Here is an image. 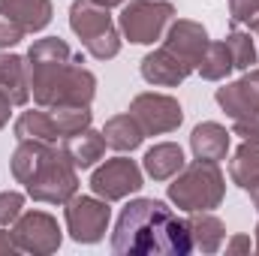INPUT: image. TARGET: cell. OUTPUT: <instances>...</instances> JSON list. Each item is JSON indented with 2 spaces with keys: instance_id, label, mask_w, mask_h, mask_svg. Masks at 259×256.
I'll return each mask as SVG.
<instances>
[{
  "instance_id": "484cf974",
  "label": "cell",
  "mask_w": 259,
  "mask_h": 256,
  "mask_svg": "<svg viewBox=\"0 0 259 256\" xmlns=\"http://www.w3.org/2000/svg\"><path fill=\"white\" fill-rule=\"evenodd\" d=\"M229 18L232 24H247L259 33V0H229Z\"/></svg>"
},
{
  "instance_id": "d4e9b609",
  "label": "cell",
  "mask_w": 259,
  "mask_h": 256,
  "mask_svg": "<svg viewBox=\"0 0 259 256\" xmlns=\"http://www.w3.org/2000/svg\"><path fill=\"white\" fill-rule=\"evenodd\" d=\"M223 42H226V49H229V58H232V66H235V69H250V66L256 64V46H253L250 33L232 30V33H226Z\"/></svg>"
},
{
  "instance_id": "ba28073f",
  "label": "cell",
  "mask_w": 259,
  "mask_h": 256,
  "mask_svg": "<svg viewBox=\"0 0 259 256\" xmlns=\"http://www.w3.org/2000/svg\"><path fill=\"white\" fill-rule=\"evenodd\" d=\"M130 115L139 121V127L145 130V136L172 133V130L181 127V121H184L181 103L175 97H169V94H154V91H145V94L133 97Z\"/></svg>"
},
{
  "instance_id": "8992f818",
  "label": "cell",
  "mask_w": 259,
  "mask_h": 256,
  "mask_svg": "<svg viewBox=\"0 0 259 256\" xmlns=\"http://www.w3.org/2000/svg\"><path fill=\"white\" fill-rule=\"evenodd\" d=\"M175 18V6L169 0H127L118 15V30L133 46H151L166 36Z\"/></svg>"
},
{
  "instance_id": "836d02e7",
  "label": "cell",
  "mask_w": 259,
  "mask_h": 256,
  "mask_svg": "<svg viewBox=\"0 0 259 256\" xmlns=\"http://www.w3.org/2000/svg\"><path fill=\"white\" fill-rule=\"evenodd\" d=\"M97 3H103V6H109V9H112V6H124L127 0H97Z\"/></svg>"
},
{
  "instance_id": "277c9868",
  "label": "cell",
  "mask_w": 259,
  "mask_h": 256,
  "mask_svg": "<svg viewBox=\"0 0 259 256\" xmlns=\"http://www.w3.org/2000/svg\"><path fill=\"white\" fill-rule=\"evenodd\" d=\"M226 196V178L217 163L211 160H196L184 163V169L172 178L169 184V202L178 205L181 211H211L223 202Z\"/></svg>"
},
{
  "instance_id": "e0dca14e",
  "label": "cell",
  "mask_w": 259,
  "mask_h": 256,
  "mask_svg": "<svg viewBox=\"0 0 259 256\" xmlns=\"http://www.w3.org/2000/svg\"><path fill=\"white\" fill-rule=\"evenodd\" d=\"M61 148H64V154L69 157V163L75 169H91L106 154V136L88 127V130H81V133H75V136H69V139H64Z\"/></svg>"
},
{
  "instance_id": "ac0fdd59",
  "label": "cell",
  "mask_w": 259,
  "mask_h": 256,
  "mask_svg": "<svg viewBox=\"0 0 259 256\" xmlns=\"http://www.w3.org/2000/svg\"><path fill=\"white\" fill-rule=\"evenodd\" d=\"M187 229H190L193 250L199 253H217L226 241V223L211 211H193V217L187 220Z\"/></svg>"
},
{
  "instance_id": "e575fe53",
  "label": "cell",
  "mask_w": 259,
  "mask_h": 256,
  "mask_svg": "<svg viewBox=\"0 0 259 256\" xmlns=\"http://www.w3.org/2000/svg\"><path fill=\"white\" fill-rule=\"evenodd\" d=\"M253 250L259 253V223H256V241H253Z\"/></svg>"
},
{
  "instance_id": "5bb4252c",
  "label": "cell",
  "mask_w": 259,
  "mask_h": 256,
  "mask_svg": "<svg viewBox=\"0 0 259 256\" xmlns=\"http://www.w3.org/2000/svg\"><path fill=\"white\" fill-rule=\"evenodd\" d=\"M0 12L6 18H12L24 33L46 30L55 15L52 0H0Z\"/></svg>"
},
{
  "instance_id": "4fadbf2b",
  "label": "cell",
  "mask_w": 259,
  "mask_h": 256,
  "mask_svg": "<svg viewBox=\"0 0 259 256\" xmlns=\"http://www.w3.org/2000/svg\"><path fill=\"white\" fill-rule=\"evenodd\" d=\"M190 75V69L181 64L172 52H166L163 46L148 52L142 58V78L148 84H157V88H178L184 78Z\"/></svg>"
},
{
  "instance_id": "4316f807",
  "label": "cell",
  "mask_w": 259,
  "mask_h": 256,
  "mask_svg": "<svg viewBox=\"0 0 259 256\" xmlns=\"http://www.w3.org/2000/svg\"><path fill=\"white\" fill-rule=\"evenodd\" d=\"M24 211V196L18 190H3L0 193V226H12Z\"/></svg>"
},
{
  "instance_id": "f546056e",
  "label": "cell",
  "mask_w": 259,
  "mask_h": 256,
  "mask_svg": "<svg viewBox=\"0 0 259 256\" xmlns=\"http://www.w3.org/2000/svg\"><path fill=\"white\" fill-rule=\"evenodd\" d=\"M250 238L247 235H232L229 241H226V253L229 256H241V253H250Z\"/></svg>"
},
{
  "instance_id": "1f68e13d",
  "label": "cell",
  "mask_w": 259,
  "mask_h": 256,
  "mask_svg": "<svg viewBox=\"0 0 259 256\" xmlns=\"http://www.w3.org/2000/svg\"><path fill=\"white\" fill-rule=\"evenodd\" d=\"M9 112H12V100L0 91V130L6 127V121H9Z\"/></svg>"
},
{
  "instance_id": "2e32d148",
  "label": "cell",
  "mask_w": 259,
  "mask_h": 256,
  "mask_svg": "<svg viewBox=\"0 0 259 256\" xmlns=\"http://www.w3.org/2000/svg\"><path fill=\"white\" fill-rule=\"evenodd\" d=\"M184 163H187V160H184L181 145H175V142H160V145H154V148L145 151L142 169H145V175L154 178V181H169V178H175V175L184 169Z\"/></svg>"
},
{
  "instance_id": "83f0119b",
  "label": "cell",
  "mask_w": 259,
  "mask_h": 256,
  "mask_svg": "<svg viewBox=\"0 0 259 256\" xmlns=\"http://www.w3.org/2000/svg\"><path fill=\"white\" fill-rule=\"evenodd\" d=\"M24 39V30L12 21V18H6L3 12H0V49H12V46H18Z\"/></svg>"
},
{
  "instance_id": "f1b7e54d",
  "label": "cell",
  "mask_w": 259,
  "mask_h": 256,
  "mask_svg": "<svg viewBox=\"0 0 259 256\" xmlns=\"http://www.w3.org/2000/svg\"><path fill=\"white\" fill-rule=\"evenodd\" d=\"M232 136H241L244 142H259V118H253V121H232Z\"/></svg>"
},
{
  "instance_id": "9a60e30c",
  "label": "cell",
  "mask_w": 259,
  "mask_h": 256,
  "mask_svg": "<svg viewBox=\"0 0 259 256\" xmlns=\"http://www.w3.org/2000/svg\"><path fill=\"white\" fill-rule=\"evenodd\" d=\"M229 139H232V133L226 127H220L217 121H202V124L193 127V133H190L193 157L196 160H211V163L226 160V154H229Z\"/></svg>"
},
{
  "instance_id": "3957f363",
  "label": "cell",
  "mask_w": 259,
  "mask_h": 256,
  "mask_svg": "<svg viewBox=\"0 0 259 256\" xmlns=\"http://www.w3.org/2000/svg\"><path fill=\"white\" fill-rule=\"evenodd\" d=\"M24 187L33 202L66 205L78 193V169L69 163L61 145H46L36 166L30 169V175L24 181Z\"/></svg>"
},
{
  "instance_id": "7402d4cb",
  "label": "cell",
  "mask_w": 259,
  "mask_h": 256,
  "mask_svg": "<svg viewBox=\"0 0 259 256\" xmlns=\"http://www.w3.org/2000/svg\"><path fill=\"white\" fill-rule=\"evenodd\" d=\"M229 178H232V184H238L241 190H247V184L259 178V142H244V145L232 154Z\"/></svg>"
},
{
  "instance_id": "44dd1931",
  "label": "cell",
  "mask_w": 259,
  "mask_h": 256,
  "mask_svg": "<svg viewBox=\"0 0 259 256\" xmlns=\"http://www.w3.org/2000/svg\"><path fill=\"white\" fill-rule=\"evenodd\" d=\"M103 136H106V145H109V148H115V151L127 154V151H136V148L142 145L145 130L139 127V121H136L130 112H124V115H115V118H109V121H106Z\"/></svg>"
},
{
  "instance_id": "cb8c5ba5",
  "label": "cell",
  "mask_w": 259,
  "mask_h": 256,
  "mask_svg": "<svg viewBox=\"0 0 259 256\" xmlns=\"http://www.w3.org/2000/svg\"><path fill=\"white\" fill-rule=\"evenodd\" d=\"M52 118L58 124V133H61V142L81 133V130L91 127V106H52Z\"/></svg>"
},
{
  "instance_id": "5b68a950",
  "label": "cell",
  "mask_w": 259,
  "mask_h": 256,
  "mask_svg": "<svg viewBox=\"0 0 259 256\" xmlns=\"http://www.w3.org/2000/svg\"><path fill=\"white\" fill-rule=\"evenodd\" d=\"M69 27L81 39L84 52L97 61H112L121 52V30L115 27L109 6L97 0H75L69 6Z\"/></svg>"
},
{
  "instance_id": "ffe728a7",
  "label": "cell",
  "mask_w": 259,
  "mask_h": 256,
  "mask_svg": "<svg viewBox=\"0 0 259 256\" xmlns=\"http://www.w3.org/2000/svg\"><path fill=\"white\" fill-rule=\"evenodd\" d=\"M15 139H36V142H49V145H61V133L52 118V109H27L18 115L15 121Z\"/></svg>"
},
{
  "instance_id": "9c48e42d",
  "label": "cell",
  "mask_w": 259,
  "mask_h": 256,
  "mask_svg": "<svg viewBox=\"0 0 259 256\" xmlns=\"http://www.w3.org/2000/svg\"><path fill=\"white\" fill-rule=\"evenodd\" d=\"M12 238L18 250L33 256H49L55 253L64 241V232L58 220L46 211H21V217L12 223Z\"/></svg>"
},
{
  "instance_id": "d6986e66",
  "label": "cell",
  "mask_w": 259,
  "mask_h": 256,
  "mask_svg": "<svg viewBox=\"0 0 259 256\" xmlns=\"http://www.w3.org/2000/svg\"><path fill=\"white\" fill-rule=\"evenodd\" d=\"M0 91L12 100V106H24L30 100V78L24 58L0 52Z\"/></svg>"
},
{
  "instance_id": "8fae6325",
  "label": "cell",
  "mask_w": 259,
  "mask_h": 256,
  "mask_svg": "<svg viewBox=\"0 0 259 256\" xmlns=\"http://www.w3.org/2000/svg\"><path fill=\"white\" fill-rule=\"evenodd\" d=\"M214 100L232 121H253V118H259V69L250 66V69H244L241 78L217 88Z\"/></svg>"
},
{
  "instance_id": "30bf717a",
  "label": "cell",
  "mask_w": 259,
  "mask_h": 256,
  "mask_svg": "<svg viewBox=\"0 0 259 256\" xmlns=\"http://www.w3.org/2000/svg\"><path fill=\"white\" fill-rule=\"evenodd\" d=\"M142 169L136 160L130 157H112L106 160L103 166L94 169L91 175V190L94 196L106 199V202H121L127 199L130 193H139L142 190Z\"/></svg>"
},
{
  "instance_id": "603a6c76",
  "label": "cell",
  "mask_w": 259,
  "mask_h": 256,
  "mask_svg": "<svg viewBox=\"0 0 259 256\" xmlns=\"http://www.w3.org/2000/svg\"><path fill=\"white\" fill-rule=\"evenodd\" d=\"M232 69H235V66H232V58H229L226 42H208V49L202 52L199 66H196V72H199L202 78H208V81H223Z\"/></svg>"
},
{
  "instance_id": "6da1fadb",
  "label": "cell",
  "mask_w": 259,
  "mask_h": 256,
  "mask_svg": "<svg viewBox=\"0 0 259 256\" xmlns=\"http://www.w3.org/2000/svg\"><path fill=\"white\" fill-rule=\"evenodd\" d=\"M27 78L30 94L42 109L52 106H91L97 94V78L81 66L61 36H42L27 52Z\"/></svg>"
},
{
  "instance_id": "52a82bcc",
  "label": "cell",
  "mask_w": 259,
  "mask_h": 256,
  "mask_svg": "<svg viewBox=\"0 0 259 256\" xmlns=\"http://www.w3.org/2000/svg\"><path fill=\"white\" fill-rule=\"evenodd\" d=\"M64 217H66V232H69L72 241H78V244H97L109 232L112 208L100 196H78L75 193L66 202Z\"/></svg>"
},
{
  "instance_id": "7a4b0ae2",
  "label": "cell",
  "mask_w": 259,
  "mask_h": 256,
  "mask_svg": "<svg viewBox=\"0 0 259 256\" xmlns=\"http://www.w3.org/2000/svg\"><path fill=\"white\" fill-rule=\"evenodd\" d=\"M112 250L118 256H184L193 250V241L187 220H181L166 202L133 199L115 223Z\"/></svg>"
},
{
  "instance_id": "4dcf8cb0",
  "label": "cell",
  "mask_w": 259,
  "mask_h": 256,
  "mask_svg": "<svg viewBox=\"0 0 259 256\" xmlns=\"http://www.w3.org/2000/svg\"><path fill=\"white\" fill-rule=\"evenodd\" d=\"M12 253H18V244L12 238V232H3V226H0V256H12Z\"/></svg>"
},
{
  "instance_id": "d6a6232c",
  "label": "cell",
  "mask_w": 259,
  "mask_h": 256,
  "mask_svg": "<svg viewBox=\"0 0 259 256\" xmlns=\"http://www.w3.org/2000/svg\"><path fill=\"white\" fill-rule=\"evenodd\" d=\"M247 193H250V202H253V208L259 211V178L247 184Z\"/></svg>"
},
{
  "instance_id": "7c38bea8",
  "label": "cell",
  "mask_w": 259,
  "mask_h": 256,
  "mask_svg": "<svg viewBox=\"0 0 259 256\" xmlns=\"http://www.w3.org/2000/svg\"><path fill=\"white\" fill-rule=\"evenodd\" d=\"M208 42H211V39H208V30H205L199 21H190V18H175V21L169 24L166 36H163V49L172 52L190 72H196L199 58H202V52L208 49Z\"/></svg>"
}]
</instances>
